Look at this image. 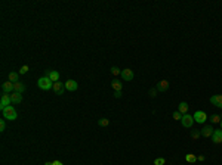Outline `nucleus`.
Listing matches in <instances>:
<instances>
[{
    "label": "nucleus",
    "instance_id": "nucleus-1",
    "mask_svg": "<svg viewBox=\"0 0 222 165\" xmlns=\"http://www.w3.org/2000/svg\"><path fill=\"white\" fill-rule=\"evenodd\" d=\"M2 114H3V118L8 120V121H15V120L18 118V114H16V111H15L13 106H8V108H5V109L2 111Z\"/></svg>",
    "mask_w": 222,
    "mask_h": 165
},
{
    "label": "nucleus",
    "instance_id": "nucleus-2",
    "mask_svg": "<svg viewBox=\"0 0 222 165\" xmlns=\"http://www.w3.org/2000/svg\"><path fill=\"white\" fill-rule=\"evenodd\" d=\"M37 86H39V88H42V90H50V88H54V83H52V80H50V78L44 75V77L39 78Z\"/></svg>",
    "mask_w": 222,
    "mask_h": 165
},
{
    "label": "nucleus",
    "instance_id": "nucleus-3",
    "mask_svg": "<svg viewBox=\"0 0 222 165\" xmlns=\"http://www.w3.org/2000/svg\"><path fill=\"white\" fill-rule=\"evenodd\" d=\"M182 127H185V128H191L193 127V124H194V118H193V115H189V114H185V115H182Z\"/></svg>",
    "mask_w": 222,
    "mask_h": 165
},
{
    "label": "nucleus",
    "instance_id": "nucleus-4",
    "mask_svg": "<svg viewBox=\"0 0 222 165\" xmlns=\"http://www.w3.org/2000/svg\"><path fill=\"white\" fill-rule=\"evenodd\" d=\"M193 118H194V121L199 122V124H204L206 120H207V115H206V112H203V111H196V114L193 115Z\"/></svg>",
    "mask_w": 222,
    "mask_h": 165
},
{
    "label": "nucleus",
    "instance_id": "nucleus-5",
    "mask_svg": "<svg viewBox=\"0 0 222 165\" xmlns=\"http://www.w3.org/2000/svg\"><path fill=\"white\" fill-rule=\"evenodd\" d=\"M11 103H12L11 94H6V93H3V94H2V99H0V109L3 111L5 108H8Z\"/></svg>",
    "mask_w": 222,
    "mask_h": 165
},
{
    "label": "nucleus",
    "instance_id": "nucleus-6",
    "mask_svg": "<svg viewBox=\"0 0 222 165\" xmlns=\"http://www.w3.org/2000/svg\"><path fill=\"white\" fill-rule=\"evenodd\" d=\"M54 91H55V94H58V96L64 94V91H65V84H64V83H61V81H56V83H54Z\"/></svg>",
    "mask_w": 222,
    "mask_h": 165
},
{
    "label": "nucleus",
    "instance_id": "nucleus-7",
    "mask_svg": "<svg viewBox=\"0 0 222 165\" xmlns=\"http://www.w3.org/2000/svg\"><path fill=\"white\" fill-rule=\"evenodd\" d=\"M120 75H122V80H123V81H132L133 77H135V75H133V71H132V69H129V68L123 69Z\"/></svg>",
    "mask_w": 222,
    "mask_h": 165
},
{
    "label": "nucleus",
    "instance_id": "nucleus-8",
    "mask_svg": "<svg viewBox=\"0 0 222 165\" xmlns=\"http://www.w3.org/2000/svg\"><path fill=\"white\" fill-rule=\"evenodd\" d=\"M78 88V84L76 80H67L65 81V90H68V91H76Z\"/></svg>",
    "mask_w": 222,
    "mask_h": 165
},
{
    "label": "nucleus",
    "instance_id": "nucleus-9",
    "mask_svg": "<svg viewBox=\"0 0 222 165\" xmlns=\"http://www.w3.org/2000/svg\"><path fill=\"white\" fill-rule=\"evenodd\" d=\"M212 142L215 144L222 143V130H215L212 134Z\"/></svg>",
    "mask_w": 222,
    "mask_h": 165
},
{
    "label": "nucleus",
    "instance_id": "nucleus-10",
    "mask_svg": "<svg viewBox=\"0 0 222 165\" xmlns=\"http://www.w3.org/2000/svg\"><path fill=\"white\" fill-rule=\"evenodd\" d=\"M46 77L50 78L52 83H56V81H59V72H58V71H54V69H47V71H46Z\"/></svg>",
    "mask_w": 222,
    "mask_h": 165
},
{
    "label": "nucleus",
    "instance_id": "nucleus-11",
    "mask_svg": "<svg viewBox=\"0 0 222 165\" xmlns=\"http://www.w3.org/2000/svg\"><path fill=\"white\" fill-rule=\"evenodd\" d=\"M155 88H157V91H160V93L166 91L167 88H169V81H166V80L158 81V83H157V86H155Z\"/></svg>",
    "mask_w": 222,
    "mask_h": 165
},
{
    "label": "nucleus",
    "instance_id": "nucleus-12",
    "mask_svg": "<svg viewBox=\"0 0 222 165\" xmlns=\"http://www.w3.org/2000/svg\"><path fill=\"white\" fill-rule=\"evenodd\" d=\"M2 90H3V93H6V94H9V93H13V83L11 81H6V83H3L2 84Z\"/></svg>",
    "mask_w": 222,
    "mask_h": 165
},
{
    "label": "nucleus",
    "instance_id": "nucleus-13",
    "mask_svg": "<svg viewBox=\"0 0 222 165\" xmlns=\"http://www.w3.org/2000/svg\"><path fill=\"white\" fill-rule=\"evenodd\" d=\"M200 131H201V136H203V137H212V134H213L215 130H213L212 125H204Z\"/></svg>",
    "mask_w": 222,
    "mask_h": 165
},
{
    "label": "nucleus",
    "instance_id": "nucleus-14",
    "mask_svg": "<svg viewBox=\"0 0 222 165\" xmlns=\"http://www.w3.org/2000/svg\"><path fill=\"white\" fill-rule=\"evenodd\" d=\"M210 103H213L215 106H218V108L222 109V94H215V96H212Z\"/></svg>",
    "mask_w": 222,
    "mask_h": 165
},
{
    "label": "nucleus",
    "instance_id": "nucleus-15",
    "mask_svg": "<svg viewBox=\"0 0 222 165\" xmlns=\"http://www.w3.org/2000/svg\"><path fill=\"white\" fill-rule=\"evenodd\" d=\"M111 87L114 88V91H122V88H123V83L120 81V80L114 78V80L111 81Z\"/></svg>",
    "mask_w": 222,
    "mask_h": 165
},
{
    "label": "nucleus",
    "instance_id": "nucleus-16",
    "mask_svg": "<svg viewBox=\"0 0 222 165\" xmlns=\"http://www.w3.org/2000/svg\"><path fill=\"white\" fill-rule=\"evenodd\" d=\"M11 100H12L13 105H18V103H21L22 102V94L21 93H15V91H13V93L11 94Z\"/></svg>",
    "mask_w": 222,
    "mask_h": 165
},
{
    "label": "nucleus",
    "instance_id": "nucleus-17",
    "mask_svg": "<svg viewBox=\"0 0 222 165\" xmlns=\"http://www.w3.org/2000/svg\"><path fill=\"white\" fill-rule=\"evenodd\" d=\"M188 109H189V106H188V103H187V102H181V103L178 105V111H179L182 115L188 114Z\"/></svg>",
    "mask_w": 222,
    "mask_h": 165
},
{
    "label": "nucleus",
    "instance_id": "nucleus-18",
    "mask_svg": "<svg viewBox=\"0 0 222 165\" xmlns=\"http://www.w3.org/2000/svg\"><path fill=\"white\" fill-rule=\"evenodd\" d=\"M13 91H15V93H24V91H25V86H24V84H22L21 81H19V83H13Z\"/></svg>",
    "mask_w": 222,
    "mask_h": 165
},
{
    "label": "nucleus",
    "instance_id": "nucleus-19",
    "mask_svg": "<svg viewBox=\"0 0 222 165\" xmlns=\"http://www.w3.org/2000/svg\"><path fill=\"white\" fill-rule=\"evenodd\" d=\"M9 81L11 83H19V72H9Z\"/></svg>",
    "mask_w": 222,
    "mask_h": 165
},
{
    "label": "nucleus",
    "instance_id": "nucleus-20",
    "mask_svg": "<svg viewBox=\"0 0 222 165\" xmlns=\"http://www.w3.org/2000/svg\"><path fill=\"white\" fill-rule=\"evenodd\" d=\"M185 161L189 162V164H196V162H197V156L193 155V153H187L185 155Z\"/></svg>",
    "mask_w": 222,
    "mask_h": 165
},
{
    "label": "nucleus",
    "instance_id": "nucleus-21",
    "mask_svg": "<svg viewBox=\"0 0 222 165\" xmlns=\"http://www.w3.org/2000/svg\"><path fill=\"white\" fill-rule=\"evenodd\" d=\"M221 115H218V114H215V115H212L210 117V122L212 124H218V122H221Z\"/></svg>",
    "mask_w": 222,
    "mask_h": 165
},
{
    "label": "nucleus",
    "instance_id": "nucleus-22",
    "mask_svg": "<svg viewBox=\"0 0 222 165\" xmlns=\"http://www.w3.org/2000/svg\"><path fill=\"white\" fill-rule=\"evenodd\" d=\"M108 124H110V120H108V118H101L99 121H98V125H99V127H107Z\"/></svg>",
    "mask_w": 222,
    "mask_h": 165
},
{
    "label": "nucleus",
    "instance_id": "nucleus-23",
    "mask_svg": "<svg viewBox=\"0 0 222 165\" xmlns=\"http://www.w3.org/2000/svg\"><path fill=\"white\" fill-rule=\"evenodd\" d=\"M200 136H201V131H200V130H191V137H193L194 140H197Z\"/></svg>",
    "mask_w": 222,
    "mask_h": 165
},
{
    "label": "nucleus",
    "instance_id": "nucleus-24",
    "mask_svg": "<svg viewBox=\"0 0 222 165\" xmlns=\"http://www.w3.org/2000/svg\"><path fill=\"white\" fill-rule=\"evenodd\" d=\"M111 74H113L114 77H117V75H120V74H122V71H120L117 66H113V68H111Z\"/></svg>",
    "mask_w": 222,
    "mask_h": 165
},
{
    "label": "nucleus",
    "instance_id": "nucleus-25",
    "mask_svg": "<svg viewBox=\"0 0 222 165\" xmlns=\"http://www.w3.org/2000/svg\"><path fill=\"white\" fill-rule=\"evenodd\" d=\"M173 118H175V121H181V120H182V114H181L179 111H175V112H173Z\"/></svg>",
    "mask_w": 222,
    "mask_h": 165
},
{
    "label": "nucleus",
    "instance_id": "nucleus-26",
    "mask_svg": "<svg viewBox=\"0 0 222 165\" xmlns=\"http://www.w3.org/2000/svg\"><path fill=\"white\" fill-rule=\"evenodd\" d=\"M5 130H6V120H5V118H2V120H0V131L3 133Z\"/></svg>",
    "mask_w": 222,
    "mask_h": 165
},
{
    "label": "nucleus",
    "instance_id": "nucleus-27",
    "mask_svg": "<svg viewBox=\"0 0 222 165\" xmlns=\"http://www.w3.org/2000/svg\"><path fill=\"white\" fill-rule=\"evenodd\" d=\"M165 162H166L165 158H157L154 161V165H165Z\"/></svg>",
    "mask_w": 222,
    "mask_h": 165
},
{
    "label": "nucleus",
    "instance_id": "nucleus-28",
    "mask_svg": "<svg viewBox=\"0 0 222 165\" xmlns=\"http://www.w3.org/2000/svg\"><path fill=\"white\" fill-rule=\"evenodd\" d=\"M18 72H19L21 75H24V74H27V72H28V65H24V66L21 68V69L18 71Z\"/></svg>",
    "mask_w": 222,
    "mask_h": 165
},
{
    "label": "nucleus",
    "instance_id": "nucleus-29",
    "mask_svg": "<svg viewBox=\"0 0 222 165\" xmlns=\"http://www.w3.org/2000/svg\"><path fill=\"white\" fill-rule=\"evenodd\" d=\"M148 94H150L151 97H155V96H157V88H155V87L150 88V91H148Z\"/></svg>",
    "mask_w": 222,
    "mask_h": 165
},
{
    "label": "nucleus",
    "instance_id": "nucleus-30",
    "mask_svg": "<svg viewBox=\"0 0 222 165\" xmlns=\"http://www.w3.org/2000/svg\"><path fill=\"white\" fill-rule=\"evenodd\" d=\"M123 94H122V91H114V97H117V99H120Z\"/></svg>",
    "mask_w": 222,
    "mask_h": 165
},
{
    "label": "nucleus",
    "instance_id": "nucleus-31",
    "mask_svg": "<svg viewBox=\"0 0 222 165\" xmlns=\"http://www.w3.org/2000/svg\"><path fill=\"white\" fill-rule=\"evenodd\" d=\"M52 165H64V164H62L61 161H54V164H52Z\"/></svg>",
    "mask_w": 222,
    "mask_h": 165
},
{
    "label": "nucleus",
    "instance_id": "nucleus-32",
    "mask_svg": "<svg viewBox=\"0 0 222 165\" xmlns=\"http://www.w3.org/2000/svg\"><path fill=\"white\" fill-rule=\"evenodd\" d=\"M197 161H204V156H203V155H200L199 158H197Z\"/></svg>",
    "mask_w": 222,
    "mask_h": 165
},
{
    "label": "nucleus",
    "instance_id": "nucleus-33",
    "mask_svg": "<svg viewBox=\"0 0 222 165\" xmlns=\"http://www.w3.org/2000/svg\"><path fill=\"white\" fill-rule=\"evenodd\" d=\"M54 164V162H49V161H47V162H44V165H52Z\"/></svg>",
    "mask_w": 222,
    "mask_h": 165
},
{
    "label": "nucleus",
    "instance_id": "nucleus-34",
    "mask_svg": "<svg viewBox=\"0 0 222 165\" xmlns=\"http://www.w3.org/2000/svg\"><path fill=\"white\" fill-rule=\"evenodd\" d=\"M219 124H221V130H222V120H221V122H219Z\"/></svg>",
    "mask_w": 222,
    "mask_h": 165
}]
</instances>
